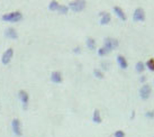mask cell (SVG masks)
<instances>
[{"instance_id": "cell-10", "label": "cell", "mask_w": 154, "mask_h": 137, "mask_svg": "<svg viewBox=\"0 0 154 137\" xmlns=\"http://www.w3.org/2000/svg\"><path fill=\"white\" fill-rule=\"evenodd\" d=\"M51 81L53 83H61L63 81V77L60 71H53L51 73Z\"/></svg>"}, {"instance_id": "cell-7", "label": "cell", "mask_w": 154, "mask_h": 137, "mask_svg": "<svg viewBox=\"0 0 154 137\" xmlns=\"http://www.w3.org/2000/svg\"><path fill=\"white\" fill-rule=\"evenodd\" d=\"M18 98H19V100H20V102H22V105H23L24 109H27L28 102H29V95L27 93V91H25V90H19Z\"/></svg>"}, {"instance_id": "cell-13", "label": "cell", "mask_w": 154, "mask_h": 137, "mask_svg": "<svg viewBox=\"0 0 154 137\" xmlns=\"http://www.w3.org/2000/svg\"><path fill=\"white\" fill-rule=\"evenodd\" d=\"M101 16V18H100V25H103V26H106L108 24L110 23V20H112V16L110 14H108V13H103V14H100Z\"/></svg>"}, {"instance_id": "cell-18", "label": "cell", "mask_w": 154, "mask_h": 137, "mask_svg": "<svg viewBox=\"0 0 154 137\" xmlns=\"http://www.w3.org/2000/svg\"><path fill=\"white\" fill-rule=\"evenodd\" d=\"M94 75L96 77L97 79H99V80H103V78H105V74H103V72L100 70V68H94Z\"/></svg>"}, {"instance_id": "cell-22", "label": "cell", "mask_w": 154, "mask_h": 137, "mask_svg": "<svg viewBox=\"0 0 154 137\" xmlns=\"http://www.w3.org/2000/svg\"><path fill=\"white\" fill-rule=\"evenodd\" d=\"M126 136V134L124 130H116V132L114 133V137H125Z\"/></svg>"}, {"instance_id": "cell-5", "label": "cell", "mask_w": 154, "mask_h": 137, "mask_svg": "<svg viewBox=\"0 0 154 137\" xmlns=\"http://www.w3.org/2000/svg\"><path fill=\"white\" fill-rule=\"evenodd\" d=\"M152 92V88L150 87L149 84H143L142 88L140 89V97L142 100H147L151 96Z\"/></svg>"}, {"instance_id": "cell-16", "label": "cell", "mask_w": 154, "mask_h": 137, "mask_svg": "<svg viewBox=\"0 0 154 137\" xmlns=\"http://www.w3.org/2000/svg\"><path fill=\"white\" fill-rule=\"evenodd\" d=\"M59 7H60V4L56 0H52L48 4V10H51V11H57Z\"/></svg>"}, {"instance_id": "cell-26", "label": "cell", "mask_w": 154, "mask_h": 137, "mask_svg": "<svg viewBox=\"0 0 154 137\" xmlns=\"http://www.w3.org/2000/svg\"><path fill=\"white\" fill-rule=\"evenodd\" d=\"M101 66L103 68V70H107V68H108V63H106V62H105V63L101 64Z\"/></svg>"}, {"instance_id": "cell-11", "label": "cell", "mask_w": 154, "mask_h": 137, "mask_svg": "<svg viewBox=\"0 0 154 137\" xmlns=\"http://www.w3.org/2000/svg\"><path fill=\"white\" fill-rule=\"evenodd\" d=\"M112 10H114L115 15H116L119 19H121L123 22H125V20H126V14H125V11L121 9V7H118V6H114Z\"/></svg>"}, {"instance_id": "cell-12", "label": "cell", "mask_w": 154, "mask_h": 137, "mask_svg": "<svg viewBox=\"0 0 154 137\" xmlns=\"http://www.w3.org/2000/svg\"><path fill=\"white\" fill-rule=\"evenodd\" d=\"M117 63L121 70H126L128 68V62H127L126 57L123 55H117Z\"/></svg>"}, {"instance_id": "cell-21", "label": "cell", "mask_w": 154, "mask_h": 137, "mask_svg": "<svg viewBox=\"0 0 154 137\" xmlns=\"http://www.w3.org/2000/svg\"><path fill=\"white\" fill-rule=\"evenodd\" d=\"M146 68H149L150 71H154V59H150L146 62Z\"/></svg>"}, {"instance_id": "cell-15", "label": "cell", "mask_w": 154, "mask_h": 137, "mask_svg": "<svg viewBox=\"0 0 154 137\" xmlns=\"http://www.w3.org/2000/svg\"><path fill=\"white\" fill-rule=\"evenodd\" d=\"M86 45H87V47H88L90 51H94L96 50V41H94V38H92V37H88L87 38V41H86Z\"/></svg>"}, {"instance_id": "cell-1", "label": "cell", "mask_w": 154, "mask_h": 137, "mask_svg": "<svg viewBox=\"0 0 154 137\" xmlns=\"http://www.w3.org/2000/svg\"><path fill=\"white\" fill-rule=\"evenodd\" d=\"M1 19L4 22H7V23H18L23 19V15L19 11H13V13H8V14L2 15Z\"/></svg>"}, {"instance_id": "cell-20", "label": "cell", "mask_w": 154, "mask_h": 137, "mask_svg": "<svg viewBox=\"0 0 154 137\" xmlns=\"http://www.w3.org/2000/svg\"><path fill=\"white\" fill-rule=\"evenodd\" d=\"M108 54H109V51L106 50L103 46V47H100L98 50V55L99 56H101V57H103V56H106V55H108Z\"/></svg>"}, {"instance_id": "cell-24", "label": "cell", "mask_w": 154, "mask_h": 137, "mask_svg": "<svg viewBox=\"0 0 154 137\" xmlns=\"http://www.w3.org/2000/svg\"><path fill=\"white\" fill-rule=\"evenodd\" d=\"M140 81L144 83L145 81H146V77H145V75H142V77H141V79H140Z\"/></svg>"}, {"instance_id": "cell-4", "label": "cell", "mask_w": 154, "mask_h": 137, "mask_svg": "<svg viewBox=\"0 0 154 137\" xmlns=\"http://www.w3.org/2000/svg\"><path fill=\"white\" fill-rule=\"evenodd\" d=\"M11 129L16 136H22L23 135V129H22V123L18 118H14L11 120Z\"/></svg>"}, {"instance_id": "cell-19", "label": "cell", "mask_w": 154, "mask_h": 137, "mask_svg": "<svg viewBox=\"0 0 154 137\" xmlns=\"http://www.w3.org/2000/svg\"><path fill=\"white\" fill-rule=\"evenodd\" d=\"M68 11H69V7H68V6H64V5H60L59 9H57V13L60 15H66L68 14Z\"/></svg>"}, {"instance_id": "cell-6", "label": "cell", "mask_w": 154, "mask_h": 137, "mask_svg": "<svg viewBox=\"0 0 154 137\" xmlns=\"http://www.w3.org/2000/svg\"><path fill=\"white\" fill-rule=\"evenodd\" d=\"M145 18H146V15H145V11L142 7H138L134 10V14H133V19L135 22H144Z\"/></svg>"}, {"instance_id": "cell-3", "label": "cell", "mask_w": 154, "mask_h": 137, "mask_svg": "<svg viewBox=\"0 0 154 137\" xmlns=\"http://www.w3.org/2000/svg\"><path fill=\"white\" fill-rule=\"evenodd\" d=\"M119 46V41L117 38H114V37H106L105 41H103V47L108 50L109 52L116 50L117 47Z\"/></svg>"}, {"instance_id": "cell-14", "label": "cell", "mask_w": 154, "mask_h": 137, "mask_svg": "<svg viewBox=\"0 0 154 137\" xmlns=\"http://www.w3.org/2000/svg\"><path fill=\"white\" fill-rule=\"evenodd\" d=\"M92 123L97 124V125H99V124L103 123V118H101V114H100V111H99L98 109H94V114H92Z\"/></svg>"}, {"instance_id": "cell-17", "label": "cell", "mask_w": 154, "mask_h": 137, "mask_svg": "<svg viewBox=\"0 0 154 137\" xmlns=\"http://www.w3.org/2000/svg\"><path fill=\"white\" fill-rule=\"evenodd\" d=\"M135 68H136V72H137V73H143L145 70V64L143 63L142 61H140V62L136 63Z\"/></svg>"}, {"instance_id": "cell-25", "label": "cell", "mask_w": 154, "mask_h": 137, "mask_svg": "<svg viewBox=\"0 0 154 137\" xmlns=\"http://www.w3.org/2000/svg\"><path fill=\"white\" fill-rule=\"evenodd\" d=\"M73 52L74 53H77V54H79L80 53V47L78 46V47H75V48H73Z\"/></svg>"}, {"instance_id": "cell-23", "label": "cell", "mask_w": 154, "mask_h": 137, "mask_svg": "<svg viewBox=\"0 0 154 137\" xmlns=\"http://www.w3.org/2000/svg\"><path fill=\"white\" fill-rule=\"evenodd\" d=\"M145 117L149 119H153L154 118V110H150V111H146L145 114Z\"/></svg>"}, {"instance_id": "cell-2", "label": "cell", "mask_w": 154, "mask_h": 137, "mask_svg": "<svg viewBox=\"0 0 154 137\" xmlns=\"http://www.w3.org/2000/svg\"><path fill=\"white\" fill-rule=\"evenodd\" d=\"M86 5H87V1H84V0H74V1L69 2L68 7H69V9L74 13H81L82 10H84Z\"/></svg>"}, {"instance_id": "cell-8", "label": "cell", "mask_w": 154, "mask_h": 137, "mask_svg": "<svg viewBox=\"0 0 154 137\" xmlns=\"http://www.w3.org/2000/svg\"><path fill=\"white\" fill-rule=\"evenodd\" d=\"M13 56H14V50H13L11 47L7 48L6 52L2 54V56H1V63L4 64V65L9 64V62L11 61V59H13Z\"/></svg>"}, {"instance_id": "cell-9", "label": "cell", "mask_w": 154, "mask_h": 137, "mask_svg": "<svg viewBox=\"0 0 154 137\" xmlns=\"http://www.w3.org/2000/svg\"><path fill=\"white\" fill-rule=\"evenodd\" d=\"M5 36L7 38H10V39H17L18 34H17V31L14 27H8L5 31Z\"/></svg>"}]
</instances>
